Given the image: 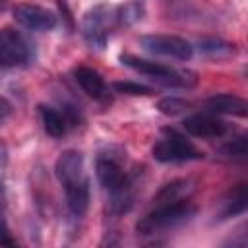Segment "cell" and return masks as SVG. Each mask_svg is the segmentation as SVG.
<instances>
[{
    "instance_id": "6",
    "label": "cell",
    "mask_w": 248,
    "mask_h": 248,
    "mask_svg": "<svg viewBox=\"0 0 248 248\" xmlns=\"http://www.w3.org/2000/svg\"><path fill=\"white\" fill-rule=\"evenodd\" d=\"M116 29L114 21V6L108 4H97L91 10L85 12L81 19V35L89 48L103 50L107 46V41L110 33Z\"/></svg>"
},
{
    "instance_id": "4",
    "label": "cell",
    "mask_w": 248,
    "mask_h": 248,
    "mask_svg": "<svg viewBox=\"0 0 248 248\" xmlns=\"http://www.w3.org/2000/svg\"><path fill=\"white\" fill-rule=\"evenodd\" d=\"M120 62L138 74L149 78L151 81L165 85V87H176V89H190L198 83V76L190 70H178L161 62H153L147 58H140L134 54H120Z\"/></svg>"
},
{
    "instance_id": "13",
    "label": "cell",
    "mask_w": 248,
    "mask_h": 248,
    "mask_svg": "<svg viewBox=\"0 0 248 248\" xmlns=\"http://www.w3.org/2000/svg\"><path fill=\"white\" fill-rule=\"evenodd\" d=\"M207 110L213 114H229V116H246L248 112V103L242 97L231 95V93H221L213 95L207 99Z\"/></svg>"
},
{
    "instance_id": "8",
    "label": "cell",
    "mask_w": 248,
    "mask_h": 248,
    "mask_svg": "<svg viewBox=\"0 0 248 248\" xmlns=\"http://www.w3.org/2000/svg\"><path fill=\"white\" fill-rule=\"evenodd\" d=\"M141 48H145L151 54L157 56H167L174 60H190L194 54V46L176 35H163V33H153V35H141L140 37Z\"/></svg>"
},
{
    "instance_id": "17",
    "label": "cell",
    "mask_w": 248,
    "mask_h": 248,
    "mask_svg": "<svg viewBox=\"0 0 248 248\" xmlns=\"http://www.w3.org/2000/svg\"><path fill=\"white\" fill-rule=\"evenodd\" d=\"M223 155L231 161H236V163H244L246 157H248V136L246 134H240L236 138H232L229 143L223 145Z\"/></svg>"
},
{
    "instance_id": "14",
    "label": "cell",
    "mask_w": 248,
    "mask_h": 248,
    "mask_svg": "<svg viewBox=\"0 0 248 248\" xmlns=\"http://www.w3.org/2000/svg\"><path fill=\"white\" fill-rule=\"evenodd\" d=\"M248 205V190H246V182H238L236 186H232L229 190V194L225 196L223 203H221V211H219V219H231L236 217L240 213L246 211Z\"/></svg>"
},
{
    "instance_id": "9",
    "label": "cell",
    "mask_w": 248,
    "mask_h": 248,
    "mask_svg": "<svg viewBox=\"0 0 248 248\" xmlns=\"http://www.w3.org/2000/svg\"><path fill=\"white\" fill-rule=\"evenodd\" d=\"M14 19L29 31H50L56 27L58 17L54 12L37 4H17L12 10Z\"/></svg>"
},
{
    "instance_id": "19",
    "label": "cell",
    "mask_w": 248,
    "mask_h": 248,
    "mask_svg": "<svg viewBox=\"0 0 248 248\" xmlns=\"http://www.w3.org/2000/svg\"><path fill=\"white\" fill-rule=\"evenodd\" d=\"M157 108L167 116H176V114L186 112L190 108V103L184 101V99H178V97H165V99L159 101Z\"/></svg>"
},
{
    "instance_id": "12",
    "label": "cell",
    "mask_w": 248,
    "mask_h": 248,
    "mask_svg": "<svg viewBox=\"0 0 248 248\" xmlns=\"http://www.w3.org/2000/svg\"><path fill=\"white\" fill-rule=\"evenodd\" d=\"M196 192V180L194 178H174L170 182H167L157 196L153 198L155 203H172V202H182V200H190V196Z\"/></svg>"
},
{
    "instance_id": "20",
    "label": "cell",
    "mask_w": 248,
    "mask_h": 248,
    "mask_svg": "<svg viewBox=\"0 0 248 248\" xmlns=\"http://www.w3.org/2000/svg\"><path fill=\"white\" fill-rule=\"evenodd\" d=\"M112 87H114V91L124 93V95H149L151 93L149 87L136 83V81H114Z\"/></svg>"
},
{
    "instance_id": "24",
    "label": "cell",
    "mask_w": 248,
    "mask_h": 248,
    "mask_svg": "<svg viewBox=\"0 0 248 248\" xmlns=\"http://www.w3.org/2000/svg\"><path fill=\"white\" fill-rule=\"evenodd\" d=\"M0 4H2V0H0Z\"/></svg>"
},
{
    "instance_id": "1",
    "label": "cell",
    "mask_w": 248,
    "mask_h": 248,
    "mask_svg": "<svg viewBox=\"0 0 248 248\" xmlns=\"http://www.w3.org/2000/svg\"><path fill=\"white\" fill-rule=\"evenodd\" d=\"M126 153L118 145H105L95 159V174L108 196V209L114 215H124L136 202V176L126 172Z\"/></svg>"
},
{
    "instance_id": "23",
    "label": "cell",
    "mask_w": 248,
    "mask_h": 248,
    "mask_svg": "<svg viewBox=\"0 0 248 248\" xmlns=\"http://www.w3.org/2000/svg\"><path fill=\"white\" fill-rule=\"evenodd\" d=\"M12 112H14L12 103H10L6 97H2V95H0V122H2V120H6Z\"/></svg>"
},
{
    "instance_id": "15",
    "label": "cell",
    "mask_w": 248,
    "mask_h": 248,
    "mask_svg": "<svg viewBox=\"0 0 248 248\" xmlns=\"http://www.w3.org/2000/svg\"><path fill=\"white\" fill-rule=\"evenodd\" d=\"M39 116H41V124H43V130L50 136V138H62L70 126L66 114L62 110H56L54 107H46V105H41L39 107Z\"/></svg>"
},
{
    "instance_id": "16",
    "label": "cell",
    "mask_w": 248,
    "mask_h": 248,
    "mask_svg": "<svg viewBox=\"0 0 248 248\" xmlns=\"http://www.w3.org/2000/svg\"><path fill=\"white\" fill-rule=\"evenodd\" d=\"M145 14V6L138 0L126 2V4H118L114 6V21H116V29L122 27H130L136 21H140Z\"/></svg>"
},
{
    "instance_id": "11",
    "label": "cell",
    "mask_w": 248,
    "mask_h": 248,
    "mask_svg": "<svg viewBox=\"0 0 248 248\" xmlns=\"http://www.w3.org/2000/svg\"><path fill=\"white\" fill-rule=\"evenodd\" d=\"M74 79L81 87V91L85 95H89L91 99H97V101L107 99V83L97 70H93L89 66H78L74 70Z\"/></svg>"
},
{
    "instance_id": "5",
    "label": "cell",
    "mask_w": 248,
    "mask_h": 248,
    "mask_svg": "<svg viewBox=\"0 0 248 248\" xmlns=\"http://www.w3.org/2000/svg\"><path fill=\"white\" fill-rule=\"evenodd\" d=\"M151 155L159 163H188L203 157V153L174 128H163L161 138L153 143Z\"/></svg>"
},
{
    "instance_id": "10",
    "label": "cell",
    "mask_w": 248,
    "mask_h": 248,
    "mask_svg": "<svg viewBox=\"0 0 248 248\" xmlns=\"http://www.w3.org/2000/svg\"><path fill=\"white\" fill-rule=\"evenodd\" d=\"M182 128L194 138H221L227 132V122L213 112H196L184 118Z\"/></svg>"
},
{
    "instance_id": "2",
    "label": "cell",
    "mask_w": 248,
    "mask_h": 248,
    "mask_svg": "<svg viewBox=\"0 0 248 248\" xmlns=\"http://www.w3.org/2000/svg\"><path fill=\"white\" fill-rule=\"evenodd\" d=\"M54 172L66 194V205L72 219L79 221L89 207V178L83 165V155L78 149H66L54 163Z\"/></svg>"
},
{
    "instance_id": "18",
    "label": "cell",
    "mask_w": 248,
    "mask_h": 248,
    "mask_svg": "<svg viewBox=\"0 0 248 248\" xmlns=\"http://www.w3.org/2000/svg\"><path fill=\"white\" fill-rule=\"evenodd\" d=\"M200 50L203 54H209V56H229V54H234L236 48L234 45L231 43H225L221 39H205V41H200Z\"/></svg>"
},
{
    "instance_id": "22",
    "label": "cell",
    "mask_w": 248,
    "mask_h": 248,
    "mask_svg": "<svg viewBox=\"0 0 248 248\" xmlns=\"http://www.w3.org/2000/svg\"><path fill=\"white\" fill-rule=\"evenodd\" d=\"M8 167V147L0 141V205L4 207V176Z\"/></svg>"
},
{
    "instance_id": "7",
    "label": "cell",
    "mask_w": 248,
    "mask_h": 248,
    "mask_svg": "<svg viewBox=\"0 0 248 248\" xmlns=\"http://www.w3.org/2000/svg\"><path fill=\"white\" fill-rule=\"evenodd\" d=\"M33 46L31 43L16 29H0V68H17L31 60Z\"/></svg>"
},
{
    "instance_id": "3",
    "label": "cell",
    "mask_w": 248,
    "mask_h": 248,
    "mask_svg": "<svg viewBox=\"0 0 248 248\" xmlns=\"http://www.w3.org/2000/svg\"><path fill=\"white\" fill-rule=\"evenodd\" d=\"M196 211L198 209L190 200L172 202V203H155V207L136 223V232L141 236H151L176 229L188 223L196 215Z\"/></svg>"
},
{
    "instance_id": "21",
    "label": "cell",
    "mask_w": 248,
    "mask_h": 248,
    "mask_svg": "<svg viewBox=\"0 0 248 248\" xmlns=\"http://www.w3.org/2000/svg\"><path fill=\"white\" fill-rule=\"evenodd\" d=\"M16 238L12 236L10 229H8V223H6V217H4V207L0 205V246H16Z\"/></svg>"
}]
</instances>
